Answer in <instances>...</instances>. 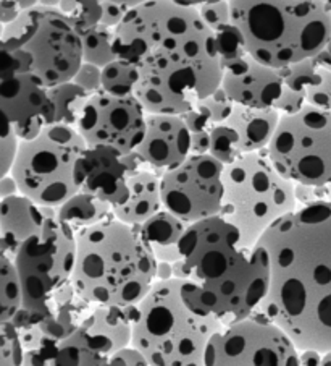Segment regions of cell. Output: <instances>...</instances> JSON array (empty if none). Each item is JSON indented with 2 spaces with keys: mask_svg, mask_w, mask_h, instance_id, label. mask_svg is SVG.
<instances>
[{
  "mask_svg": "<svg viewBox=\"0 0 331 366\" xmlns=\"http://www.w3.org/2000/svg\"><path fill=\"white\" fill-rule=\"evenodd\" d=\"M113 51L138 65L136 97L147 114L183 115L222 86L215 36L198 7L147 0L115 29Z\"/></svg>",
  "mask_w": 331,
  "mask_h": 366,
  "instance_id": "cell-1",
  "label": "cell"
},
{
  "mask_svg": "<svg viewBox=\"0 0 331 366\" xmlns=\"http://www.w3.org/2000/svg\"><path fill=\"white\" fill-rule=\"evenodd\" d=\"M272 279L255 310L302 350H331V201L299 206L259 240Z\"/></svg>",
  "mask_w": 331,
  "mask_h": 366,
  "instance_id": "cell-2",
  "label": "cell"
},
{
  "mask_svg": "<svg viewBox=\"0 0 331 366\" xmlns=\"http://www.w3.org/2000/svg\"><path fill=\"white\" fill-rule=\"evenodd\" d=\"M180 252L175 277L193 282L225 326L253 316L265 300L272 279L268 252L250 245L222 216L188 225Z\"/></svg>",
  "mask_w": 331,
  "mask_h": 366,
  "instance_id": "cell-3",
  "label": "cell"
},
{
  "mask_svg": "<svg viewBox=\"0 0 331 366\" xmlns=\"http://www.w3.org/2000/svg\"><path fill=\"white\" fill-rule=\"evenodd\" d=\"M71 284L94 307H136L157 282L158 261L139 230L110 219L83 230L76 239Z\"/></svg>",
  "mask_w": 331,
  "mask_h": 366,
  "instance_id": "cell-4",
  "label": "cell"
},
{
  "mask_svg": "<svg viewBox=\"0 0 331 366\" xmlns=\"http://www.w3.org/2000/svg\"><path fill=\"white\" fill-rule=\"evenodd\" d=\"M223 327L193 282L157 280L138 305L131 347L151 366H205L208 344Z\"/></svg>",
  "mask_w": 331,
  "mask_h": 366,
  "instance_id": "cell-5",
  "label": "cell"
},
{
  "mask_svg": "<svg viewBox=\"0 0 331 366\" xmlns=\"http://www.w3.org/2000/svg\"><path fill=\"white\" fill-rule=\"evenodd\" d=\"M257 62L286 69L314 59L331 39V4L325 0H230Z\"/></svg>",
  "mask_w": 331,
  "mask_h": 366,
  "instance_id": "cell-6",
  "label": "cell"
},
{
  "mask_svg": "<svg viewBox=\"0 0 331 366\" xmlns=\"http://www.w3.org/2000/svg\"><path fill=\"white\" fill-rule=\"evenodd\" d=\"M225 198L220 216L235 225L250 245L280 219L296 211V183L275 167L268 151L249 152L225 166Z\"/></svg>",
  "mask_w": 331,
  "mask_h": 366,
  "instance_id": "cell-7",
  "label": "cell"
},
{
  "mask_svg": "<svg viewBox=\"0 0 331 366\" xmlns=\"http://www.w3.org/2000/svg\"><path fill=\"white\" fill-rule=\"evenodd\" d=\"M88 149L75 127L54 124L39 137L21 142L10 175L23 197L58 209L79 193L76 166Z\"/></svg>",
  "mask_w": 331,
  "mask_h": 366,
  "instance_id": "cell-8",
  "label": "cell"
},
{
  "mask_svg": "<svg viewBox=\"0 0 331 366\" xmlns=\"http://www.w3.org/2000/svg\"><path fill=\"white\" fill-rule=\"evenodd\" d=\"M0 47L21 51L47 88L71 81L83 65L81 33L60 9L38 5L2 26Z\"/></svg>",
  "mask_w": 331,
  "mask_h": 366,
  "instance_id": "cell-9",
  "label": "cell"
},
{
  "mask_svg": "<svg viewBox=\"0 0 331 366\" xmlns=\"http://www.w3.org/2000/svg\"><path fill=\"white\" fill-rule=\"evenodd\" d=\"M76 239L75 232L55 214L20 247L11 259L23 282V308L44 311L66 305L57 294L71 284L76 264Z\"/></svg>",
  "mask_w": 331,
  "mask_h": 366,
  "instance_id": "cell-10",
  "label": "cell"
},
{
  "mask_svg": "<svg viewBox=\"0 0 331 366\" xmlns=\"http://www.w3.org/2000/svg\"><path fill=\"white\" fill-rule=\"evenodd\" d=\"M267 151L275 167L296 185L331 183V111L305 106L281 115Z\"/></svg>",
  "mask_w": 331,
  "mask_h": 366,
  "instance_id": "cell-11",
  "label": "cell"
},
{
  "mask_svg": "<svg viewBox=\"0 0 331 366\" xmlns=\"http://www.w3.org/2000/svg\"><path fill=\"white\" fill-rule=\"evenodd\" d=\"M300 350L283 329L260 315L226 325L210 340L205 366H299Z\"/></svg>",
  "mask_w": 331,
  "mask_h": 366,
  "instance_id": "cell-12",
  "label": "cell"
},
{
  "mask_svg": "<svg viewBox=\"0 0 331 366\" xmlns=\"http://www.w3.org/2000/svg\"><path fill=\"white\" fill-rule=\"evenodd\" d=\"M225 164L212 154H193L162 175L163 209L188 225L220 216Z\"/></svg>",
  "mask_w": 331,
  "mask_h": 366,
  "instance_id": "cell-13",
  "label": "cell"
},
{
  "mask_svg": "<svg viewBox=\"0 0 331 366\" xmlns=\"http://www.w3.org/2000/svg\"><path fill=\"white\" fill-rule=\"evenodd\" d=\"M147 112L136 96L93 94L86 104L76 130L88 148L107 146L128 156L143 143Z\"/></svg>",
  "mask_w": 331,
  "mask_h": 366,
  "instance_id": "cell-14",
  "label": "cell"
},
{
  "mask_svg": "<svg viewBox=\"0 0 331 366\" xmlns=\"http://www.w3.org/2000/svg\"><path fill=\"white\" fill-rule=\"evenodd\" d=\"M0 109L4 122L21 142L39 137L55 124V106L44 81L31 70L0 66Z\"/></svg>",
  "mask_w": 331,
  "mask_h": 366,
  "instance_id": "cell-15",
  "label": "cell"
},
{
  "mask_svg": "<svg viewBox=\"0 0 331 366\" xmlns=\"http://www.w3.org/2000/svg\"><path fill=\"white\" fill-rule=\"evenodd\" d=\"M133 174L126 156L107 146L88 148L76 166L79 192L94 194L113 207L126 201L128 180Z\"/></svg>",
  "mask_w": 331,
  "mask_h": 366,
  "instance_id": "cell-16",
  "label": "cell"
},
{
  "mask_svg": "<svg viewBox=\"0 0 331 366\" xmlns=\"http://www.w3.org/2000/svg\"><path fill=\"white\" fill-rule=\"evenodd\" d=\"M136 154L143 164L163 175L193 156V133L181 115L147 114L146 135Z\"/></svg>",
  "mask_w": 331,
  "mask_h": 366,
  "instance_id": "cell-17",
  "label": "cell"
},
{
  "mask_svg": "<svg viewBox=\"0 0 331 366\" xmlns=\"http://www.w3.org/2000/svg\"><path fill=\"white\" fill-rule=\"evenodd\" d=\"M285 69H273L253 57L246 71L223 73L222 88L230 99L239 106L272 109L283 94Z\"/></svg>",
  "mask_w": 331,
  "mask_h": 366,
  "instance_id": "cell-18",
  "label": "cell"
},
{
  "mask_svg": "<svg viewBox=\"0 0 331 366\" xmlns=\"http://www.w3.org/2000/svg\"><path fill=\"white\" fill-rule=\"evenodd\" d=\"M55 214H57V209L34 203L33 199L23 197L21 193L2 198L0 201V248H2V254L14 258L23 243L44 227L47 219Z\"/></svg>",
  "mask_w": 331,
  "mask_h": 366,
  "instance_id": "cell-19",
  "label": "cell"
},
{
  "mask_svg": "<svg viewBox=\"0 0 331 366\" xmlns=\"http://www.w3.org/2000/svg\"><path fill=\"white\" fill-rule=\"evenodd\" d=\"M136 307H94L84 320L81 329L97 349L107 355L131 347Z\"/></svg>",
  "mask_w": 331,
  "mask_h": 366,
  "instance_id": "cell-20",
  "label": "cell"
},
{
  "mask_svg": "<svg viewBox=\"0 0 331 366\" xmlns=\"http://www.w3.org/2000/svg\"><path fill=\"white\" fill-rule=\"evenodd\" d=\"M163 209L162 175L141 169L128 180V198L113 207V216L133 227H139Z\"/></svg>",
  "mask_w": 331,
  "mask_h": 366,
  "instance_id": "cell-21",
  "label": "cell"
},
{
  "mask_svg": "<svg viewBox=\"0 0 331 366\" xmlns=\"http://www.w3.org/2000/svg\"><path fill=\"white\" fill-rule=\"evenodd\" d=\"M281 114L277 109H254L235 104L228 124L236 132L243 154L263 151L277 132Z\"/></svg>",
  "mask_w": 331,
  "mask_h": 366,
  "instance_id": "cell-22",
  "label": "cell"
},
{
  "mask_svg": "<svg viewBox=\"0 0 331 366\" xmlns=\"http://www.w3.org/2000/svg\"><path fill=\"white\" fill-rule=\"evenodd\" d=\"M136 229L158 263H180V242L188 229L186 222H183L171 212L162 209L158 214Z\"/></svg>",
  "mask_w": 331,
  "mask_h": 366,
  "instance_id": "cell-23",
  "label": "cell"
},
{
  "mask_svg": "<svg viewBox=\"0 0 331 366\" xmlns=\"http://www.w3.org/2000/svg\"><path fill=\"white\" fill-rule=\"evenodd\" d=\"M285 83L305 96L307 106L331 111V69L307 59L285 69Z\"/></svg>",
  "mask_w": 331,
  "mask_h": 366,
  "instance_id": "cell-24",
  "label": "cell"
},
{
  "mask_svg": "<svg viewBox=\"0 0 331 366\" xmlns=\"http://www.w3.org/2000/svg\"><path fill=\"white\" fill-rule=\"evenodd\" d=\"M60 221L68 225L76 237L83 230L113 219V206L94 194L79 192L57 209Z\"/></svg>",
  "mask_w": 331,
  "mask_h": 366,
  "instance_id": "cell-25",
  "label": "cell"
},
{
  "mask_svg": "<svg viewBox=\"0 0 331 366\" xmlns=\"http://www.w3.org/2000/svg\"><path fill=\"white\" fill-rule=\"evenodd\" d=\"M52 366H120L118 357L107 355L91 342L81 327L60 345Z\"/></svg>",
  "mask_w": 331,
  "mask_h": 366,
  "instance_id": "cell-26",
  "label": "cell"
},
{
  "mask_svg": "<svg viewBox=\"0 0 331 366\" xmlns=\"http://www.w3.org/2000/svg\"><path fill=\"white\" fill-rule=\"evenodd\" d=\"M16 329L24 352L23 366H52L62 342H58L41 322H31Z\"/></svg>",
  "mask_w": 331,
  "mask_h": 366,
  "instance_id": "cell-27",
  "label": "cell"
},
{
  "mask_svg": "<svg viewBox=\"0 0 331 366\" xmlns=\"http://www.w3.org/2000/svg\"><path fill=\"white\" fill-rule=\"evenodd\" d=\"M24 307V289L14 259L0 256V322H11Z\"/></svg>",
  "mask_w": 331,
  "mask_h": 366,
  "instance_id": "cell-28",
  "label": "cell"
},
{
  "mask_svg": "<svg viewBox=\"0 0 331 366\" xmlns=\"http://www.w3.org/2000/svg\"><path fill=\"white\" fill-rule=\"evenodd\" d=\"M213 36H215V44L223 65V73L238 75V73L246 71L253 56L248 51L241 29L235 23H231L223 29H220V31L213 33Z\"/></svg>",
  "mask_w": 331,
  "mask_h": 366,
  "instance_id": "cell-29",
  "label": "cell"
},
{
  "mask_svg": "<svg viewBox=\"0 0 331 366\" xmlns=\"http://www.w3.org/2000/svg\"><path fill=\"white\" fill-rule=\"evenodd\" d=\"M49 93L55 106V124L76 128L91 94L78 86L75 81H66L49 88Z\"/></svg>",
  "mask_w": 331,
  "mask_h": 366,
  "instance_id": "cell-30",
  "label": "cell"
},
{
  "mask_svg": "<svg viewBox=\"0 0 331 366\" xmlns=\"http://www.w3.org/2000/svg\"><path fill=\"white\" fill-rule=\"evenodd\" d=\"M81 39L84 62L103 69V66L118 59L113 51L115 29L106 26V24H97V26L88 29V31H83Z\"/></svg>",
  "mask_w": 331,
  "mask_h": 366,
  "instance_id": "cell-31",
  "label": "cell"
},
{
  "mask_svg": "<svg viewBox=\"0 0 331 366\" xmlns=\"http://www.w3.org/2000/svg\"><path fill=\"white\" fill-rule=\"evenodd\" d=\"M138 65L116 59L102 69V91L113 96H136Z\"/></svg>",
  "mask_w": 331,
  "mask_h": 366,
  "instance_id": "cell-32",
  "label": "cell"
},
{
  "mask_svg": "<svg viewBox=\"0 0 331 366\" xmlns=\"http://www.w3.org/2000/svg\"><path fill=\"white\" fill-rule=\"evenodd\" d=\"M58 9L75 24L79 33L102 24V0H62Z\"/></svg>",
  "mask_w": 331,
  "mask_h": 366,
  "instance_id": "cell-33",
  "label": "cell"
},
{
  "mask_svg": "<svg viewBox=\"0 0 331 366\" xmlns=\"http://www.w3.org/2000/svg\"><path fill=\"white\" fill-rule=\"evenodd\" d=\"M210 154L225 166L244 156L236 132L228 124L217 125L210 130Z\"/></svg>",
  "mask_w": 331,
  "mask_h": 366,
  "instance_id": "cell-34",
  "label": "cell"
},
{
  "mask_svg": "<svg viewBox=\"0 0 331 366\" xmlns=\"http://www.w3.org/2000/svg\"><path fill=\"white\" fill-rule=\"evenodd\" d=\"M0 366H23L24 352L18 329L11 322H0Z\"/></svg>",
  "mask_w": 331,
  "mask_h": 366,
  "instance_id": "cell-35",
  "label": "cell"
},
{
  "mask_svg": "<svg viewBox=\"0 0 331 366\" xmlns=\"http://www.w3.org/2000/svg\"><path fill=\"white\" fill-rule=\"evenodd\" d=\"M195 107H198L200 112L205 114V117L210 122V125L213 128L228 122L233 114V109H235V102L230 99L228 94H226L223 88L220 86L215 93L208 96L207 99L200 101Z\"/></svg>",
  "mask_w": 331,
  "mask_h": 366,
  "instance_id": "cell-36",
  "label": "cell"
},
{
  "mask_svg": "<svg viewBox=\"0 0 331 366\" xmlns=\"http://www.w3.org/2000/svg\"><path fill=\"white\" fill-rule=\"evenodd\" d=\"M198 10L202 21L207 24V28L212 33H217L233 23L230 0H218V2L204 4L198 7Z\"/></svg>",
  "mask_w": 331,
  "mask_h": 366,
  "instance_id": "cell-37",
  "label": "cell"
},
{
  "mask_svg": "<svg viewBox=\"0 0 331 366\" xmlns=\"http://www.w3.org/2000/svg\"><path fill=\"white\" fill-rule=\"evenodd\" d=\"M21 139L18 138L14 128L7 122H4L2 139H0V175H10L11 167H14L18 149H20Z\"/></svg>",
  "mask_w": 331,
  "mask_h": 366,
  "instance_id": "cell-38",
  "label": "cell"
},
{
  "mask_svg": "<svg viewBox=\"0 0 331 366\" xmlns=\"http://www.w3.org/2000/svg\"><path fill=\"white\" fill-rule=\"evenodd\" d=\"M71 81H75L78 86H81L84 91L93 96L102 91V69L97 65L83 62V65L79 66L78 73L73 78Z\"/></svg>",
  "mask_w": 331,
  "mask_h": 366,
  "instance_id": "cell-39",
  "label": "cell"
},
{
  "mask_svg": "<svg viewBox=\"0 0 331 366\" xmlns=\"http://www.w3.org/2000/svg\"><path fill=\"white\" fill-rule=\"evenodd\" d=\"M305 106H307V102H305L304 93H300V91H296L290 86H285L283 94H281L273 109H277L281 115H292L302 111Z\"/></svg>",
  "mask_w": 331,
  "mask_h": 366,
  "instance_id": "cell-40",
  "label": "cell"
},
{
  "mask_svg": "<svg viewBox=\"0 0 331 366\" xmlns=\"http://www.w3.org/2000/svg\"><path fill=\"white\" fill-rule=\"evenodd\" d=\"M39 0H0V21L2 26L15 21L23 11L38 7Z\"/></svg>",
  "mask_w": 331,
  "mask_h": 366,
  "instance_id": "cell-41",
  "label": "cell"
},
{
  "mask_svg": "<svg viewBox=\"0 0 331 366\" xmlns=\"http://www.w3.org/2000/svg\"><path fill=\"white\" fill-rule=\"evenodd\" d=\"M102 9H103V15H102V24L106 26L116 29L121 24V21L125 20V16L130 9L123 7V5L113 4V2H102Z\"/></svg>",
  "mask_w": 331,
  "mask_h": 366,
  "instance_id": "cell-42",
  "label": "cell"
},
{
  "mask_svg": "<svg viewBox=\"0 0 331 366\" xmlns=\"http://www.w3.org/2000/svg\"><path fill=\"white\" fill-rule=\"evenodd\" d=\"M299 366H331V350H302Z\"/></svg>",
  "mask_w": 331,
  "mask_h": 366,
  "instance_id": "cell-43",
  "label": "cell"
},
{
  "mask_svg": "<svg viewBox=\"0 0 331 366\" xmlns=\"http://www.w3.org/2000/svg\"><path fill=\"white\" fill-rule=\"evenodd\" d=\"M193 154H210V130L193 133Z\"/></svg>",
  "mask_w": 331,
  "mask_h": 366,
  "instance_id": "cell-44",
  "label": "cell"
},
{
  "mask_svg": "<svg viewBox=\"0 0 331 366\" xmlns=\"http://www.w3.org/2000/svg\"><path fill=\"white\" fill-rule=\"evenodd\" d=\"M18 193H20V188H18L14 177L11 175L2 177V180H0V198H9Z\"/></svg>",
  "mask_w": 331,
  "mask_h": 366,
  "instance_id": "cell-45",
  "label": "cell"
},
{
  "mask_svg": "<svg viewBox=\"0 0 331 366\" xmlns=\"http://www.w3.org/2000/svg\"><path fill=\"white\" fill-rule=\"evenodd\" d=\"M315 60H317V62L320 64V65L327 66V69H331V39H330V42H328V46L325 47L323 51L315 57Z\"/></svg>",
  "mask_w": 331,
  "mask_h": 366,
  "instance_id": "cell-46",
  "label": "cell"
},
{
  "mask_svg": "<svg viewBox=\"0 0 331 366\" xmlns=\"http://www.w3.org/2000/svg\"><path fill=\"white\" fill-rule=\"evenodd\" d=\"M102 2H113V4H118V5H123L126 9H134L138 7V5L147 2V0H102Z\"/></svg>",
  "mask_w": 331,
  "mask_h": 366,
  "instance_id": "cell-47",
  "label": "cell"
},
{
  "mask_svg": "<svg viewBox=\"0 0 331 366\" xmlns=\"http://www.w3.org/2000/svg\"><path fill=\"white\" fill-rule=\"evenodd\" d=\"M175 2L181 4V5H188V7H200V5L210 4V2H218V0H175Z\"/></svg>",
  "mask_w": 331,
  "mask_h": 366,
  "instance_id": "cell-48",
  "label": "cell"
},
{
  "mask_svg": "<svg viewBox=\"0 0 331 366\" xmlns=\"http://www.w3.org/2000/svg\"><path fill=\"white\" fill-rule=\"evenodd\" d=\"M62 0H39V5H44V7H55L58 9Z\"/></svg>",
  "mask_w": 331,
  "mask_h": 366,
  "instance_id": "cell-49",
  "label": "cell"
},
{
  "mask_svg": "<svg viewBox=\"0 0 331 366\" xmlns=\"http://www.w3.org/2000/svg\"><path fill=\"white\" fill-rule=\"evenodd\" d=\"M325 2H328V4H331V0H325Z\"/></svg>",
  "mask_w": 331,
  "mask_h": 366,
  "instance_id": "cell-50",
  "label": "cell"
}]
</instances>
